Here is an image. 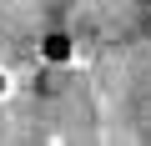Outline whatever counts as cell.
I'll list each match as a JSON object with an SVG mask.
<instances>
[]
</instances>
